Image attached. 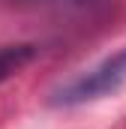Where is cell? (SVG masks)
<instances>
[{"instance_id":"cell-1","label":"cell","mask_w":126,"mask_h":129,"mask_svg":"<svg viewBox=\"0 0 126 129\" xmlns=\"http://www.w3.org/2000/svg\"><path fill=\"white\" fill-rule=\"evenodd\" d=\"M126 87V48L117 54L99 60L96 66L78 72L72 81H66L63 87L54 90V105H84V102H96V99H108L120 93Z\"/></svg>"},{"instance_id":"cell-2","label":"cell","mask_w":126,"mask_h":129,"mask_svg":"<svg viewBox=\"0 0 126 129\" xmlns=\"http://www.w3.org/2000/svg\"><path fill=\"white\" fill-rule=\"evenodd\" d=\"M33 60V45H6L0 48V84L6 78H12L15 72H21Z\"/></svg>"}]
</instances>
